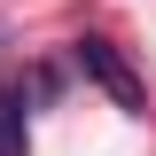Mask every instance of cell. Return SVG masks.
<instances>
[{"label":"cell","instance_id":"1","mask_svg":"<svg viewBox=\"0 0 156 156\" xmlns=\"http://www.w3.org/2000/svg\"><path fill=\"white\" fill-rule=\"evenodd\" d=\"M70 62H78L86 78H94V86H101V94H109L125 117H148V86H140V70H133L125 55H117L109 39H78V47H70Z\"/></svg>","mask_w":156,"mask_h":156},{"label":"cell","instance_id":"2","mask_svg":"<svg viewBox=\"0 0 156 156\" xmlns=\"http://www.w3.org/2000/svg\"><path fill=\"white\" fill-rule=\"evenodd\" d=\"M0 156H23V86H0Z\"/></svg>","mask_w":156,"mask_h":156}]
</instances>
